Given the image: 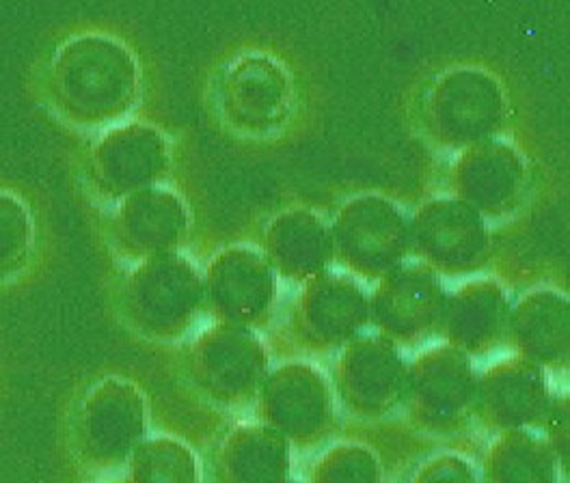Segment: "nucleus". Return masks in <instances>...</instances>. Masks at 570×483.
<instances>
[{
	"instance_id": "obj_1",
	"label": "nucleus",
	"mask_w": 570,
	"mask_h": 483,
	"mask_svg": "<svg viewBox=\"0 0 570 483\" xmlns=\"http://www.w3.org/2000/svg\"><path fill=\"white\" fill-rule=\"evenodd\" d=\"M46 100L68 126L110 128L130 115L139 96L132 52L108 34H78L57 48L46 69Z\"/></svg>"
},
{
	"instance_id": "obj_2",
	"label": "nucleus",
	"mask_w": 570,
	"mask_h": 483,
	"mask_svg": "<svg viewBox=\"0 0 570 483\" xmlns=\"http://www.w3.org/2000/svg\"><path fill=\"white\" fill-rule=\"evenodd\" d=\"M31 246V220L24 206L0 193V278L13 273Z\"/></svg>"
}]
</instances>
